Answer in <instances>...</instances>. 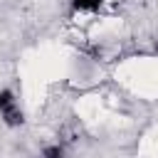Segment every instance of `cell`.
I'll return each mask as SVG.
<instances>
[{
	"instance_id": "1",
	"label": "cell",
	"mask_w": 158,
	"mask_h": 158,
	"mask_svg": "<svg viewBox=\"0 0 158 158\" xmlns=\"http://www.w3.org/2000/svg\"><path fill=\"white\" fill-rule=\"evenodd\" d=\"M0 116H2V121L7 126H20L22 123V111L15 104L10 91H0Z\"/></svg>"
},
{
	"instance_id": "2",
	"label": "cell",
	"mask_w": 158,
	"mask_h": 158,
	"mask_svg": "<svg viewBox=\"0 0 158 158\" xmlns=\"http://www.w3.org/2000/svg\"><path fill=\"white\" fill-rule=\"evenodd\" d=\"M74 10H96L101 5V0H72Z\"/></svg>"
},
{
	"instance_id": "3",
	"label": "cell",
	"mask_w": 158,
	"mask_h": 158,
	"mask_svg": "<svg viewBox=\"0 0 158 158\" xmlns=\"http://www.w3.org/2000/svg\"><path fill=\"white\" fill-rule=\"evenodd\" d=\"M44 156H49V158H54V156H62V148H59V146H54V148H47V151H44Z\"/></svg>"
},
{
	"instance_id": "4",
	"label": "cell",
	"mask_w": 158,
	"mask_h": 158,
	"mask_svg": "<svg viewBox=\"0 0 158 158\" xmlns=\"http://www.w3.org/2000/svg\"><path fill=\"white\" fill-rule=\"evenodd\" d=\"M156 52H158V42H156Z\"/></svg>"
}]
</instances>
